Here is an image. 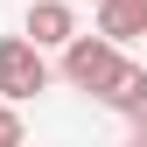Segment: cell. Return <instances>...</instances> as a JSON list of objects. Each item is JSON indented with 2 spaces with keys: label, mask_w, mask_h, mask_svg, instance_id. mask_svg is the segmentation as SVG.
<instances>
[{
  "label": "cell",
  "mask_w": 147,
  "mask_h": 147,
  "mask_svg": "<svg viewBox=\"0 0 147 147\" xmlns=\"http://www.w3.org/2000/svg\"><path fill=\"white\" fill-rule=\"evenodd\" d=\"M35 91H49V63L42 49L28 42V35H0V98H35Z\"/></svg>",
  "instance_id": "1"
},
{
  "label": "cell",
  "mask_w": 147,
  "mask_h": 147,
  "mask_svg": "<svg viewBox=\"0 0 147 147\" xmlns=\"http://www.w3.org/2000/svg\"><path fill=\"white\" fill-rule=\"evenodd\" d=\"M119 63L126 56H119L112 35H70V42H63V77L77 91H105V77H112Z\"/></svg>",
  "instance_id": "2"
},
{
  "label": "cell",
  "mask_w": 147,
  "mask_h": 147,
  "mask_svg": "<svg viewBox=\"0 0 147 147\" xmlns=\"http://www.w3.org/2000/svg\"><path fill=\"white\" fill-rule=\"evenodd\" d=\"M70 35H77V14H70L63 0H28V42L35 49H56Z\"/></svg>",
  "instance_id": "3"
},
{
  "label": "cell",
  "mask_w": 147,
  "mask_h": 147,
  "mask_svg": "<svg viewBox=\"0 0 147 147\" xmlns=\"http://www.w3.org/2000/svg\"><path fill=\"white\" fill-rule=\"evenodd\" d=\"M98 105H112V112H140V105H147V63H119L112 77H105Z\"/></svg>",
  "instance_id": "4"
},
{
  "label": "cell",
  "mask_w": 147,
  "mask_h": 147,
  "mask_svg": "<svg viewBox=\"0 0 147 147\" xmlns=\"http://www.w3.org/2000/svg\"><path fill=\"white\" fill-rule=\"evenodd\" d=\"M98 35H112V42L147 35V0H98Z\"/></svg>",
  "instance_id": "5"
},
{
  "label": "cell",
  "mask_w": 147,
  "mask_h": 147,
  "mask_svg": "<svg viewBox=\"0 0 147 147\" xmlns=\"http://www.w3.org/2000/svg\"><path fill=\"white\" fill-rule=\"evenodd\" d=\"M0 147H28V133H21V119H14L7 98H0Z\"/></svg>",
  "instance_id": "6"
},
{
  "label": "cell",
  "mask_w": 147,
  "mask_h": 147,
  "mask_svg": "<svg viewBox=\"0 0 147 147\" xmlns=\"http://www.w3.org/2000/svg\"><path fill=\"white\" fill-rule=\"evenodd\" d=\"M133 119H140V140H147V105H140V112H133Z\"/></svg>",
  "instance_id": "7"
},
{
  "label": "cell",
  "mask_w": 147,
  "mask_h": 147,
  "mask_svg": "<svg viewBox=\"0 0 147 147\" xmlns=\"http://www.w3.org/2000/svg\"><path fill=\"white\" fill-rule=\"evenodd\" d=\"M133 147H147V140H140V133H133Z\"/></svg>",
  "instance_id": "8"
}]
</instances>
